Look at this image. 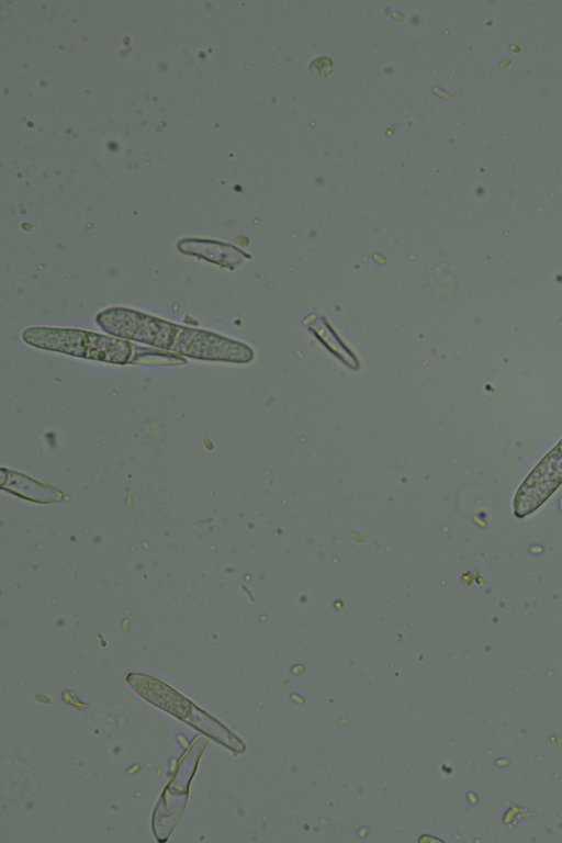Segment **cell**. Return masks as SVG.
Segmentation results:
<instances>
[{
	"label": "cell",
	"instance_id": "cell-2",
	"mask_svg": "<svg viewBox=\"0 0 562 843\" xmlns=\"http://www.w3.org/2000/svg\"><path fill=\"white\" fill-rule=\"evenodd\" d=\"M22 339L36 348L101 362L125 364L137 356L128 340L79 329L31 327Z\"/></svg>",
	"mask_w": 562,
	"mask_h": 843
},
{
	"label": "cell",
	"instance_id": "cell-1",
	"mask_svg": "<svg viewBox=\"0 0 562 843\" xmlns=\"http://www.w3.org/2000/svg\"><path fill=\"white\" fill-rule=\"evenodd\" d=\"M95 322L111 336L198 360L238 361L244 357L243 346L216 334L175 325L124 307L104 310L97 315Z\"/></svg>",
	"mask_w": 562,
	"mask_h": 843
}]
</instances>
